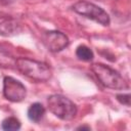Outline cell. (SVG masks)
Here are the masks:
<instances>
[{
	"instance_id": "cell-7",
	"label": "cell",
	"mask_w": 131,
	"mask_h": 131,
	"mask_svg": "<svg viewBox=\"0 0 131 131\" xmlns=\"http://www.w3.org/2000/svg\"><path fill=\"white\" fill-rule=\"evenodd\" d=\"M23 31L21 25L13 18H7L0 23V36L12 37L20 34Z\"/></svg>"
},
{
	"instance_id": "cell-13",
	"label": "cell",
	"mask_w": 131,
	"mask_h": 131,
	"mask_svg": "<svg viewBox=\"0 0 131 131\" xmlns=\"http://www.w3.org/2000/svg\"><path fill=\"white\" fill-rule=\"evenodd\" d=\"M77 130H90L89 126H80L77 128Z\"/></svg>"
},
{
	"instance_id": "cell-6",
	"label": "cell",
	"mask_w": 131,
	"mask_h": 131,
	"mask_svg": "<svg viewBox=\"0 0 131 131\" xmlns=\"http://www.w3.org/2000/svg\"><path fill=\"white\" fill-rule=\"evenodd\" d=\"M43 42L47 49L51 52H58L64 49L70 41L67 35L59 31H49L43 36Z\"/></svg>"
},
{
	"instance_id": "cell-8",
	"label": "cell",
	"mask_w": 131,
	"mask_h": 131,
	"mask_svg": "<svg viewBox=\"0 0 131 131\" xmlns=\"http://www.w3.org/2000/svg\"><path fill=\"white\" fill-rule=\"evenodd\" d=\"M44 115H45V107L39 102H35L31 104L28 110V118L35 123L40 122L43 119Z\"/></svg>"
},
{
	"instance_id": "cell-11",
	"label": "cell",
	"mask_w": 131,
	"mask_h": 131,
	"mask_svg": "<svg viewBox=\"0 0 131 131\" xmlns=\"http://www.w3.org/2000/svg\"><path fill=\"white\" fill-rule=\"evenodd\" d=\"M1 127L3 130H6V131L18 130L20 128V122L14 117H8L3 120Z\"/></svg>"
},
{
	"instance_id": "cell-4",
	"label": "cell",
	"mask_w": 131,
	"mask_h": 131,
	"mask_svg": "<svg viewBox=\"0 0 131 131\" xmlns=\"http://www.w3.org/2000/svg\"><path fill=\"white\" fill-rule=\"evenodd\" d=\"M73 10L87 18H90L102 26H108L111 23L110 15L101 7L87 1H79L72 6Z\"/></svg>"
},
{
	"instance_id": "cell-1",
	"label": "cell",
	"mask_w": 131,
	"mask_h": 131,
	"mask_svg": "<svg viewBox=\"0 0 131 131\" xmlns=\"http://www.w3.org/2000/svg\"><path fill=\"white\" fill-rule=\"evenodd\" d=\"M14 66L23 75L36 82L48 81L52 76V72L46 63L35 59L18 57L15 59Z\"/></svg>"
},
{
	"instance_id": "cell-9",
	"label": "cell",
	"mask_w": 131,
	"mask_h": 131,
	"mask_svg": "<svg viewBox=\"0 0 131 131\" xmlns=\"http://www.w3.org/2000/svg\"><path fill=\"white\" fill-rule=\"evenodd\" d=\"M15 59L11 51L5 47L4 45H0V67L4 68H10L11 66H14Z\"/></svg>"
},
{
	"instance_id": "cell-10",
	"label": "cell",
	"mask_w": 131,
	"mask_h": 131,
	"mask_svg": "<svg viewBox=\"0 0 131 131\" xmlns=\"http://www.w3.org/2000/svg\"><path fill=\"white\" fill-rule=\"evenodd\" d=\"M76 55L79 59L84 60V61H90V60L93 59V56H94L92 50L89 47L85 46V45H80V46L77 47Z\"/></svg>"
},
{
	"instance_id": "cell-12",
	"label": "cell",
	"mask_w": 131,
	"mask_h": 131,
	"mask_svg": "<svg viewBox=\"0 0 131 131\" xmlns=\"http://www.w3.org/2000/svg\"><path fill=\"white\" fill-rule=\"evenodd\" d=\"M117 100L122 103L125 104L127 106H130V94H118L117 95Z\"/></svg>"
},
{
	"instance_id": "cell-5",
	"label": "cell",
	"mask_w": 131,
	"mask_h": 131,
	"mask_svg": "<svg viewBox=\"0 0 131 131\" xmlns=\"http://www.w3.org/2000/svg\"><path fill=\"white\" fill-rule=\"evenodd\" d=\"M3 94L6 99L12 102H19L25 99L27 90L25 85L18 80L6 76L3 80Z\"/></svg>"
},
{
	"instance_id": "cell-3",
	"label": "cell",
	"mask_w": 131,
	"mask_h": 131,
	"mask_svg": "<svg viewBox=\"0 0 131 131\" xmlns=\"http://www.w3.org/2000/svg\"><path fill=\"white\" fill-rule=\"evenodd\" d=\"M49 111L58 119L70 121L77 115V105L68 97L60 94H53L47 100Z\"/></svg>"
},
{
	"instance_id": "cell-2",
	"label": "cell",
	"mask_w": 131,
	"mask_h": 131,
	"mask_svg": "<svg viewBox=\"0 0 131 131\" xmlns=\"http://www.w3.org/2000/svg\"><path fill=\"white\" fill-rule=\"evenodd\" d=\"M91 71L94 73L99 82L106 88L114 90H124L129 87L126 80L119 74V72L105 66L103 63H92Z\"/></svg>"
}]
</instances>
